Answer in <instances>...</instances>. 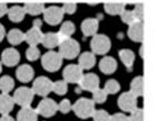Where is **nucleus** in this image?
Instances as JSON below:
<instances>
[{"mask_svg":"<svg viewBox=\"0 0 156 121\" xmlns=\"http://www.w3.org/2000/svg\"><path fill=\"white\" fill-rule=\"evenodd\" d=\"M73 111L75 112V115L78 118L86 119L89 117H93L95 110V102L90 99L87 98H80L74 103L72 107Z\"/></svg>","mask_w":156,"mask_h":121,"instance_id":"f257e3e1","label":"nucleus"},{"mask_svg":"<svg viewBox=\"0 0 156 121\" xmlns=\"http://www.w3.org/2000/svg\"><path fill=\"white\" fill-rule=\"evenodd\" d=\"M80 51V46L77 40L68 38V40H62L59 45V55L67 59H73L77 57Z\"/></svg>","mask_w":156,"mask_h":121,"instance_id":"f03ea898","label":"nucleus"},{"mask_svg":"<svg viewBox=\"0 0 156 121\" xmlns=\"http://www.w3.org/2000/svg\"><path fill=\"white\" fill-rule=\"evenodd\" d=\"M62 63V57L57 52H47L41 57L42 67L48 72H56L60 69Z\"/></svg>","mask_w":156,"mask_h":121,"instance_id":"7ed1b4c3","label":"nucleus"},{"mask_svg":"<svg viewBox=\"0 0 156 121\" xmlns=\"http://www.w3.org/2000/svg\"><path fill=\"white\" fill-rule=\"evenodd\" d=\"M112 43L109 37L104 34H96L90 42V47L93 52L98 55H104L111 49Z\"/></svg>","mask_w":156,"mask_h":121,"instance_id":"20e7f679","label":"nucleus"},{"mask_svg":"<svg viewBox=\"0 0 156 121\" xmlns=\"http://www.w3.org/2000/svg\"><path fill=\"white\" fill-rule=\"evenodd\" d=\"M34 94L35 93H34L33 89L21 86L15 91L12 98L15 103H18L23 108H26V107H30V103L34 100Z\"/></svg>","mask_w":156,"mask_h":121,"instance_id":"39448f33","label":"nucleus"},{"mask_svg":"<svg viewBox=\"0 0 156 121\" xmlns=\"http://www.w3.org/2000/svg\"><path fill=\"white\" fill-rule=\"evenodd\" d=\"M44 19L49 25H58L64 18V11L62 8L58 6H50L48 8H45L44 10Z\"/></svg>","mask_w":156,"mask_h":121,"instance_id":"423d86ee","label":"nucleus"},{"mask_svg":"<svg viewBox=\"0 0 156 121\" xmlns=\"http://www.w3.org/2000/svg\"><path fill=\"white\" fill-rule=\"evenodd\" d=\"M62 75H64V81L66 83H79L84 74H83V69L80 66L70 64L64 69Z\"/></svg>","mask_w":156,"mask_h":121,"instance_id":"0eeeda50","label":"nucleus"},{"mask_svg":"<svg viewBox=\"0 0 156 121\" xmlns=\"http://www.w3.org/2000/svg\"><path fill=\"white\" fill-rule=\"evenodd\" d=\"M33 91L40 96H46L52 91V82L46 76H39L34 81Z\"/></svg>","mask_w":156,"mask_h":121,"instance_id":"6e6552de","label":"nucleus"},{"mask_svg":"<svg viewBox=\"0 0 156 121\" xmlns=\"http://www.w3.org/2000/svg\"><path fill=\"white\" fill-rule=\"evenodd\" d=\"M137 98L132 92H125L118 98V107L125 112H133L137 108Z\"/></svg>","mask_w":156,"mask_h":121,"instance_id":"1a4fd4ad","label":"nucleus"},{"mask_svg":"<svg viewBox=\"0 0 156 121\" xmlns=\"http://www.w3.org/2000/svg\"><path fill=\"white\" fill-rule=\"evenodd\" d=\"M57 110H58V104L51 99L46 98L42 101H40V103L38 104L37 113H39L45 118H49V117H52L55 115Z\"/></svg>","mask_w":156,"mask_h":121,"instance_id":"9d476101","label":"nucleus"},{"mask_svg":"<svg viewBox=\"0 0 156 121\" xmlns=\"http://www.w3.org/2000/svg\"><path fill=\"white\" fill-rule=\"evenodd\" d=\"M79 86L83 90L94 92L95 90L99 89V78L94 73H88L83 76L79 82Z\"/></svg>","mask_w":156,"mask_h":121,"instance_id":"9b49d317","label":"nucleus"},{"mask_svg":"<svg viewBox=\"0 0 156 121\" xmlns=\"http://www.w3.org/2000/svg\"><path fill=\"white\" fill-rule=\"evenodd\" d=\"M20 61V54L15 48H7L1 54V62L6 66H15Z\"/></svg>","mask_w":156,"mask_h":121,"instance_id":"f8f14e48","label":"nucleus"},{"mask_svg":"<svg viewBox=\"0 0 156 121\" xmlns=\"http://www.w3.org/2000/svg\"><path fill=\"white\" fill-rule=\"evenodd\" d=\"M99 24L96 18H86L81 23V32L84 34V36H95L98 30Z\"/></svg>","mask_w":156,"mask_h":121,"instance_id":"ddd939ff","label":"nucleus"},{"mask_svg":"<svg viewBox=\"0 0 156 121\" xmlns=\"http://www.w3.org/2000/svg\"><path fill=\"white\" fill-rule=\"evenodd\" d=\"M128 37L133 42H143L144 38V26L142 21H135L129 25Z\"/></svg>","mask_w":156,"mask_h":121,"instance_id":"4468645a","label":"nucleus"},{"mask_svg":"<svg viewBox=\"0 0 156 121\" xmlns=\"http://www.w3.org/2000/svg\"><path fill=\"white\" fill-rule=\"evenodd\" d=\"M42 35H44V34L41 33L40 28L33 26L31 29H29L25 34V40H26L30 46H37L38 44L41 43Z\"/></svg>","mask_w":156,"mask_h":121,"instance_id":"2eb2a0df","label":"nucleus"},{"mask_svg":"<svg viewBox=\"0 0 156 121\" xmlns=\"http://www.w3.org/2000/svg\"><path fill=\"white\" fill-rule=\"evenodd\" d=\"M99 70L104 74H113L117 70V62L114 57L107 56L101 59L99 62Z\"/></svg>","mask_w":156,"mask_h":121,"instance_id":"dca6fc26","label":"nucleus"},{"mask_svg":"<svg viewBox=\"0 0 156 121\" xmlns=\"http://www.w3.org/2000/svg\"><path fill=\"white\" fill-rule=\"evenodd\" d=\"M13 105H15L13 98H11L7 93L0 94V113L1 115H9V112L13 109Z\"/></svg>","mask_w":156,"mask_h":121,"instance_id":"f3484780","label":"nucleus"},{"mask_svg":"<svg viewBox=\"0 0 156 121\" xmlns=\"http://www.w3.org/2000/svg\"><path fill=\"white\" fill-rule=\"evenodd\" d=\"M16 76L20 82H23V83H27V82L31 81L34 78L33 67L29 65H26V64L19 66L18 70L16 71Z\"/></svg>","mask_w":156,"mask_h":121,"instance_id":"a211bd4d","label":"nucleus"},{"mask_svg":"<svg viewBox=\"0 0 156 121\" xmlns=\"http://www.w3.org/2000/svg\"><path fill=\"white\" fill-rule=\"evenodd\" d=\"M62 40L57 33H47L42 35L41 44L46 48H54L56 46H59Z\"/></svg>","mask_w":156,"mask_h":121,"instance_id":"6ab92c4d","label":"nucleus"},{"mask_svg":"<svg viewBox=\"0 0 156 121\" xmlns=\"http://www.w3.org/2000/svg\"><path fill=\"white\" fill-rule=\"evenodd\" d=\"M38 120V113L37 110H34L30 107L23 108L17 115V121H37Z\"/></svg>","mask_w":156,"mask_h":121,"instance_id":"aec40b11","label":"nucleus"},{"mask_svg":"<svg viewBox=\"0 0 156 121\" xmlns=\"http://www.w3.org/2000/svg\"><path fill=\"white\" fill-rule=\"evenodd\" d=\"M78 62H79V66L83 70H89L94 67L95 63H96V57H95L94 53L85 52L79 56Z\"/></svg>","mask_w":156,"mask_h":121,"instance_id":"412c9836","label":"nucleus"},{"mask_svg":"<svg viewBox=\"0 0 156 121\" xmlns=\"http://www.w3.org/2000/svg\"><path fill=\"white\" fill-rule=\"evenodd\" d=\"M7 13L9 16V19L13 23H20L25 18V15H26L23 7L20 6H12L11 8L8 9Z\"/></svg>","mask_w":156,"mask_h":121,"instance_id":"4be33fe9","label":"nucleus"},{"mask_svg":"<svg viewBox=\"0 0 156 121\" xmlns=\"http://www.w3.org/2000/svg\"><path fill=\"white\" fill-rule=\"evenodd\" d=\"M130 92L135 96H142L144 94V79L143 76H136L130 82Z\"/></svg>","mask_w":156,"mask_h":121,"instance_id":"5701e85b","label":"nucleus"},{"mask_svg":"<svg viewBox=\"0 0 156 121\" xmlns=\"http://www.w3.org/2000/svg\"><path fill=\"white\" fill-rule=\"evenodd\" d=\"M23 9H25V13H29V15H39V13H44L45 5L42 2L29 1V2H26L23 5Z\"/></svg>","mask_w":156,"mask_h":121,"instance_id":"b1692460","label":"nucleus"},{"mask_svg":"<svg viewBox=\"0 0 156 121\" xmlns=\"http://www.w3.org/2000/svg\"><path fill=\"white\" fill-rule=\"evenodd\" d=\"M75 25L72 23V21H65V23L62 24V27H60V30H59V37H60V40H68V38H70V36H72L73 34L75 33Z\"/></svg>","mask_w":156,"mask_h":121,"instance_id":"393cba45","label":"nucleus"},{"mask_svg":"<svg viewBox=\"0 0 156 121\" xmlns=\"http://www.w3.org/2000/svg\"><path fill=\"white\" fill-rule=\"evenodd\" d=\"M7 38H8V42L12 45H19L20 43H23L25 40V34L19 29H16L13 28L8 33L7 35Z\"/></svg>","mask_w":156,"mask_h":121,"instance_id":"a878e982","label":"nucleus"},{"mask_svg":"<svg viewBox=\"0 0 156 121\" xmlns=\"http://www.w3.org/2000/svg\"><path fill=\"white\" fill-rule=\"evenodd\" d=\"M104 9L108 15H120L125 10V6L122 2H106Z\"/></svg>","mask_w":156,"mask_h":121,"instance_id":"bb28decb","label":"nucleus"},{"mask_svg":"<svg viewBox=\"0 0 156 121\" xmlns=\"http://www.w3.org/2000/svg\"><path fill=\"white\" fill-rule=\"evenodd\" d=\"M119 57L124 65L127 66V67H130L134 64V61H135V55H134V53L130 49H122V51H119Z\"/></svg>","mask_w":156,"mask_h":121,"instance_id":"cd10ccee","label":"nucleus"},{"mask_svg":"<svg viewBox=\"0 0 156 121\" xmlns=\"http://www.w3.org/2000/svg\"><path fill=\"white\" fill-rule=\"evenodd\" d=\"M15 86V82L8 75H5L2 78H0V91L2 93H9Z\"/></svg>","mask_w":156,"mask_h":121,"instance_id":"c85d7f7f","label":"nucleus"},{"mask_svg":"<svg viewBox=\"0 0 156 121\" xmlns=\"http://www.w3.org/2000/svg\"><path fill=\"white\" fill-rule=\"evenodd\" d=\"M119 90H120V85L116 80L111 79L105 83L104 91L106 92L107 94H115V93H117Z\"/></svg>","mask_w":156,"mask_h":121,"instance_id":"c756f323","label":"nucleus"},{"mask_svg":"<svg viewBox=\"0 0 156 121\" xmlns=\"http://www.w3.org/2000/svg\"><path fill=\"white\" fill-rule=\"evenodd\" d=\"M68 90V86H67V83L65 81H56L55 83H52V91L55 92L56 94L58 95H64L66 94V92Z\"/></svg>","mask_w":156,"mask_h":121,"instance_id":"7c9ffc66","label":"nucleus"},{"mask_svg":"<svg viewBox=\"0 0 156 121\" xmlns=\"http://www.w3.org/2000/svg\"><path fill=\"white\" fill-rule=\"evenodd\" d=\"M107 99V93L104 91V89H97L93 92V101L95 103H104Z\"/></svg>","mask_w":156,"mask_h":121,"instance_id":"2f4dec72","label":"nucleus"},{"mask_svg":"<svg viewBox=\"0 0 156 121\" xmlns=\"http://www.w3.org/2000/svg\"><path fill=\"white\" fill-rule=\"evenodd\" d=\"M120 17H122V20H123L124 23L128 24V25H132L133 23L136 21L135 16H134V13L132 10H124L123 13H120Z\"/></svg>","mask_w":156,"mask_h":121,"instance_id":"473e14b6","label":"nucleus"},{"mask_svg":"<svg viewBox=\"0 0 156 121\" xmlns=\"http://www.w3.org/2000/svg\"><path fill=\"white\" fill-rule=\"evenodd\" d=\"M26 56L29 61H36L40 56V51L37 48V46H30L29 48L27 49Z\"/></svg>","mask_w":156,"mask_h":121,"instance_id":"72a5a7b5","label":"nucleus"},{"mask_svg":"<svg viewBox=\"0 0 156 121\" xmlns=\"http://www.w3.org/2000/svg\"><path fill=\"white\" fill-rule=\"evenodd\" d=\"M109 118H111V115L105 110H96L93 115L94 121H109Z\"/></svg>","mask_w":156,"mask_h":121,"instance_id":"f704fd0d","label":"nucleus"},{"mask_svg":"<svg viewBox=\"0 0 156 121\" xmlns=\"http://www.w3.org/2000/svg\"><path fill=\"white\" fill-rule=\"evenodd\" d=\"M136 21H142L144 17V3H137L133 10Z\"/></svg>","mask_w":156,"mask_h":121,"instance_id":"c9c22d12","label":"nucleus"},{"mask_svg":"<svg viewBox=\"0 0 156 121\" xmlns=\"http://www.w3.org/2000/svg\"><path fill=\"white\" fill-rule=\"evenodd\" d=\"M129 121H144V112H143V109H140V108H136L132 112V115H130Z\"/></svg>","mask_w":156,"mask_h":121,"instance_id":"e433bc0d","label":"nucleus"},{"mask_svg":"<svg viewBox=\"0 0 156 121\" xmlns=\"http://www.w3.org/2000/svg\"><path fill=\"white\" fill-rule=\"evenodd\" d=\"M70 109H72V104H70L69 100H67V99L62 100L58 104V110L60 112H62V113H68L70 111Z\"/></svg>","mask_w":156,"mask_h":121,"instance_id":"4c0bfd02","label":"nucleus"},{"mask_svg":"<svg viewBox=\"0 0 156 121\" xmlns=\"http://www.w3.org/2000/svg\"><path fill=\"white\" fill-rule=\"evenodd\" d=\"M62 8V11H64V13L73 15V13L76 11V9H77V5L74 2H66Z\"/></svg>","mask_w":156,"mask_h":121,"instance_id":"58836bf2","label":"nucleus"},{"mask_svg":"<svg viewBox=\"0 0 156 121\" xmlns=\"http://www.w3.org/2000/svg\"><path fill=\"white\" fill-rule=\"evenodd\" d=\"M109 121H129V119L124 113H115V115H111Z\"/></svg>","mask_w":156,"mask_h":121,"instance_id":"ea45409f","label":"nucleus"},{"mask_svg":"<svg viewBox=\"0 0 156 121\" xmlns=\"http://www.w3.org/2000/svg\"><path fill=\"white\" fill-rule=\"evenodd\" d=\"M8 13V7L5 2H0V17L5 16Z\"/></svg>","mask_w":156,"mask_h":121,"instance_id":"a19ab883","label":"nucleus"},{"mask_svg":"<svg viewBox=\"0 0 156 121\" xmlns=\"http://www.w3.org/2000/svg\"><path fill=\"white\" fill-rule=\"evenodd\" d=\"M5 35H6V30H5V27L0 24V42L3 40V37H5Z\"/></svg>","mask_w":156,"mask_h":121,"instance_id":"79ce46f5","label":"nucleus"},{"mask_svg":"<svg viewBox=\"0 0 156 121\" xmlns=\"http://www.w3.org/2000/svg\"><path fill=\"white\" fill-rule=\"evenodd\" d=\"M0 121H15V120H13L9 115H5L0 118Z\"/></svg>","mask_w":156,"mask_h":121,"instance_id":"37998d69","label":"nucleus"},{"mask_svg":"<svg viewBox=\"0 0 156 121\" xmlns=\"http://www.w3.org/2000/svg\"><path fill=\"white\" fill-rule=\"evenodd\" d=\"M140 56L143 57V55H144V47H143V46H142V47H140Z\"/></svg>","mask_w":156,"mask_h":121,"instance_id":"c03bdc74","label":"nucleus"},{"mask_svg":"<svg viewBox=\"0 0 156 121\" xmlns=\"http://www.w3.org/2000/svg\"><path fill=\"white\" fill-rule=\"evenodd\" d=\"M1 71H2V65H1V63H0V73H1Z\"/></svg>","mask_w":156,"mask_h":121,"instance_id":"a18cd8bd","label":"nucleus"}]
</instances>
